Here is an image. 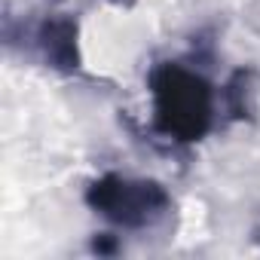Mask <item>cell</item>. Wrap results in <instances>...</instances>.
<instances>
[{"label": "cell", "instance_id": "obj_1", "mask_svg": "<svg viewBox=\"0 0 260 260\" xmlns=\"http://www.w3.org/2000/svg\"><path fill=\"white\" fill-rule=\"evenodd\" d=\"M153 125L172 141H199L214 119V92L208 80L184 64L166 61L150 74Z\"/></svg>", "mask_w": 260, "mask_h": 260}, {"label": "cell", "instance_id": "obj_2", "mask_svg": "<svg viewBox=\"0 0 260 260\" xmlns=\"http://www.w3.org/2000/svg\"><path fill=\"white\" fill-rule=\"evenodd\" d=\"M86 202L116 226H150L169 211V193L156 181H135L122 175H104L86 190Z\"/></svg>", "mask_w": 260, "mask_h": 260}, {"label": "cell", "instance_id": "obj_3", "mask_svg": "<svg viewBox=\"0 0 260 260\" xmlns=\"http://www.w3.org/2000/svg\"><path fill=\"white\" fill-rule=\"evenodd\" d=\"M40 49L52 68H77V25L71 19H49L40 28Z\"/></svg>", "mask_w": 260, "mask_h": 260}]
</instances>
